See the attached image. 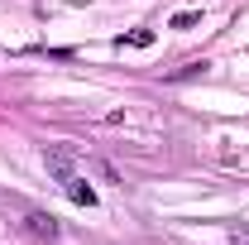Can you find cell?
Segmentation results:
<instances>
[{
    "label": "cell",
    "mask_w": 249,
    "mask_h": 245,
    "mask_svg": "<svg viewBox=\"0 0 249 245\" xmlns=\"http://www.w3.org/2000/svg\"><path fill=\"white\" fill-rule=\"evenodd\" d=\"M62 192H67L77 207H96V187L87 183L82 173H67V178H62Z\"/></svg>",
    "instance_id": "cell-2"
},
{
    "label": "cell",
    "mask_w": 249,
    "mask_h": 245,
    "mask_svg": "<svg viewBox=\"0 0 249 245\" xmlns=\"http://www.w3.org/2000/svg\"><path fill=\"white\" fill-rule=\"evenodd\" d=\"M230 245H249V236H235V241H230Z\"/></svg>",
    "instance_id": "cell-6"
},
{
    "label": "cell",
    "mask_w": 249,
    "mask_h": 245,
    "mask_svg": "<svg viewBox=\"0 0 249 245\" xmlns=\"http://www.w3.org/2000/svg\"><path fill=\"white\" fill-rule=\"evenodd\" d=\"M206 67H211L206 58H196V62H182L178 72H168V82H192V77H206Z\"/></svg>",
    "instance_id": "cell-4"
},
{
    "label": "cell",
    "mask_w": 249,
    "mask_h": 245,
    "mask_svg": "<svg viewBox=\"0 0 249 245\" xmlns=\"http://www.w3.org/2000/svg\"><path fill=\"white\" fill-rule=\"evenodd\" d=\"M192 24H201V15H196V10H182V15H173V29H192Z\"/></svg>",
    "instance_id": "cell-5"
},
{
    "label": "cell",
    "mask_w": 249,
    "mask_h": 245,
    "mask_svg": "<svg viewBox=\"0 0 249 245\" xmlns=\"http://www.w3.org/2000/svg\"><path fill=\"white\" fill-rule=\"evenodd\" d=\"M154 43H158L154 29H124L120 39H115V48H154Z\"/></svg>",
    "instance_id": "cell-3"
},
{
    "label": "cell",
    "mask_w": 249,
    "mask_h": 245,
    "mask_svg": "<svg viewBox=\"0 0 249 245\" xmlns=\"http://www.w3.org/2000/svg\"><path fill=\"white\" fill-rule=\"evenodd\" d=\"M24 231H29L34 241H48V245H53L62 226H58V221H53L48 212H38V207H24Z\"/></svg>",
    "instance_id": "cell-1"
}]
</instances>
